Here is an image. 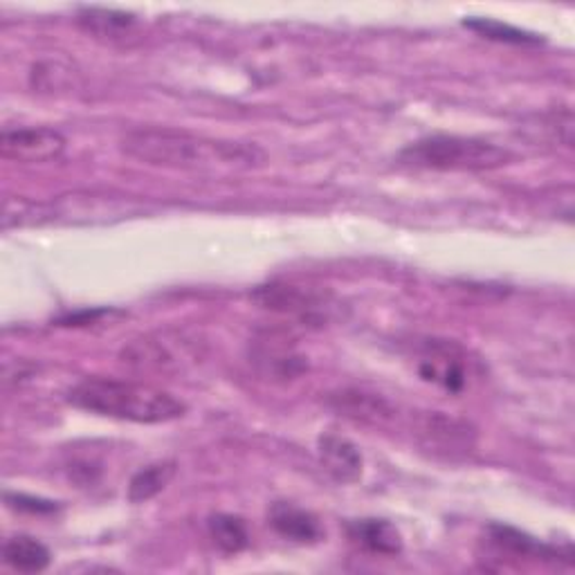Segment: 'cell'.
I'll use <instances>...</instances> for the list:
<instances>
[{
    "label": "cell",
    "instance_id": "6da1fadb",
    "mask_svg": "<svg viewBox=\"0 0 575 575\" xmlns=\"http://www.w3.org/2000/svg\"><path fill=\"white\" fill-rule=\"evenodd\" d=\"M120 147L128 158L145 164L193 174L250 172L265 160V153L257 145L214 140L166 126L133 128L122 135Z\"/></svg>",
    "mask_w": 575,
    "mask_h": 575
},
{
    "label": "cell",
    "instance_id": "7a4b0ae2",
    "mask_svg": "<svg viewBox=\"0 0 575 575\" xmlns=\"http://www.w3.org/2000/svg\"><path fill=\"white\" fill-rule=\"evenodd\" d=\"M67 400L77 410L97 416L145 425L176 421L187 412V404L174 393L153 385L115 378H84L67 391Z\"/></svg>",
    "mask_w": 575,
    "mask_h": 575
},
{
    "label": "cell",
    "instance_id": "3957f363",
    "mask_svg": "<svg viewBox=\"0 0 575 575\" xmlns=\"http://www.w3.org/2000/svg\"><path fill=\"white\" fill-rule=\"evenodd\" d=\"M398 160L414 168H434V172H488L513 160V153L477 138L461 135H429L408 149Z\"/></svg>",
    "mask_w": 575,
    "mask_h": 575
},
{
    "label": "cell",
    "instance_id": "277c9868",
    "mask_svg": "<svg viewBox=\"0 0 575 575\" xmlns=\"http://www.w3.org/2000/svg\"><path fill=\"white\" fill-rule=\"evenodd\" d=\"M416 371L425 383L441 387L448 393H461L467 387L465 355L452 342H425L416 358Z\"/></svg>",
    "mask_w": 575,
    "mask_h": 575
},
{
    "label": "cell",
    "instance_id": "5b68a950",
    "mask_svg": "<svg viewBox=\"0 0 575 575\" xmlns=\"http://www.w3.org/2000/svg\"><path fill=\"white\" fill-rule=\"evenodd\" d=\"M0 151H3V158L21 164H46L63 155L65 138L48 126L5 128L3 138H0Z\"/></svg>",
    "mask_w": 575,
    "mask_h": 575
},
{
    "label": "cell",
    "instance_id": "8992f818",
    "mask_svg": "<svg viewBox=\"0 0 575 575\" xmlns=\"http://www.w3.org/2000/svg\"><path fill=\"white\" fill-rule=\"evenodd\" d=\"M317 454L324 470L337 484H355L362 477V454L345 436L322 434L317 441Z\"/></svg>",
    "mask_w": 575,
    "mask_h": 575
},
{
    "label": "cell",
    "instance_id": "52a82bcc",
    "mask_svg": "<svg viewBox=\"0 0 575 575\" xmlns=\"http://www.w3.org/2000/svg\"><path fill=\"white\" fill-rule=\"evenodd\" d=\"M270 526L275 528L277 535H282L288 542L295 545H317L324 537V528L320 520L307 511L299 509L295 503L288 501H277L270 509Z\"/></svg>",
    "mask_w": 575,
    "mask_h": 575
},
{
    "label": "cell",
    "instance_id": "ba28073f",
    "mask_svg": "<svg viewBox=\"0 0 575 575\" xmlns=\"http://www.w3.org/2000/svg\"><path fill=\"white\" fill-rule=\"evenodd\" d=\"M347 535L355 547L374 555H400L402 553V535L387 520H353L347 524Z\"/></svg>",
    "mask_w": 575,
    "mask_h": 575
},
{
    "label": "cell",
    "instance_id": "9c48e42d",
    "mask_svg": "<svg viewBox=\"0 0 575 575\" xmlns=\"http://www.w3.org/2000/svg\"><path fill=\"white\" fill-rule=\"evenodd\" d=\"M427 446L436 448V452H465L472 448V432L465 423L452 421L448 416H429L421 427Z\"/></svg>",
    "mask_w": 575,
    "mask_h": 575
},
{
    "label": "cell",
    "instance_id": "30bf717a",
    "mask_svg": "<svg viewBox=\"0 0 575 575\" xmlns=\"http://www.w3.org/2000/svg\"><path fill=\"white\" fill-rule=\"evenodd\" d=\"M3 562L21 573H41L50 566L52 553L39 539L29 535H14L5 539Z\"/></svg>",
    "mask_w": 575,
    "mask_h": 575
},
{
    "label": "cell",
    "instance_id": "8fae6325",
    "mask_svg": "<svg viewBox=\"0 0 575 575\" xmlns=\"http://www.w3.org/2000/svg\"><path fill=\"white\" fill-rule=\"evenodd\" d=\"M488 542L499 553L513 555V558H555V551L539 539L503 524H490L488 526Z\"/></svg>",
    "mask_w": 575,
    "mask_h": 575
},
{
    "label": "cell",
    "instance_id": "7c38bea8",
    "mask_svg": "<svg viewBox=\"0 0 575 575\" xmlns=\"http://www.w3.org/2000/svg\"><path fill=\"white\" fill-rule=\"evenodd\" d=\"M265 309H275V311H284V313H295V315H303V317H313L317 313V303H322L320 297H315L313 292H307L303 288L297 286H265L254 295Z\"/></svg>",
    "mask_w": 575,
    "mask_h": 575
},
{
    "label": "cell",
    "instance_id": "4fadbf2b",
    "mask_svg": "<svg viewBox=\"0 0 575 575\" xmlns=\"http://www.w3.org/2000/svg\"><path fill=\"white\" fill-rule=\"evenodd\" d=\"M79 25L97 39L122 41V39L130 37L135 25H138V21H135L133 14H126V12L84 8V10H79Z\"/></svg>",
    "mask_w": 575,
    "mask_h": 575
},
{
    "label": "cell",
    "instance_id": "5bb4252c",
    "mask_svg": "<svg viewBox=\"0 0 575 575\" xmlns=\"http://www.w3.org/2000/svg\"><path fill=\"white\" fill-rule=\"evenodd\" d=\"M178 472L176 461H158L142 470H138L128 482V501L130 503H145L158 497L168 484L174 482Z\"/></svg>",
    "mask_w": 575,
    "mask_h": 575
},
{
    "label": "cell",
    "instance_id": "9a60e30c",
    "mask_svg": "<svg viewBox=\"0 0 575 575\" xmlns=\"http://www.w3.org/2000/svg\"><path fill=\"white\" fill-rule=\"evenodd\" d=\"M212 542L227 555H236L250 547V530L246 520L229 513H216L208 520Z\"/></svg>",
    "mask_w": 575,
    "mask_h": 575
},
{
    "label": "cell",
    "instance_id": "2e32d148",
    "mask_svg": "<svg viewBox=\"0 0 575 575\" xmlns=\"http://www.w3.org/2000/svg\"><path fill=\"white\" fill-rule=\"evenodd\" d=\"M463 27L477 32V34H482L484 39H490L497 43H509V46H542L545 43L542 34L520 29V27H513L509 23H501L495 18L472 16V18L463 21Z\"/></svg>",
    "mask_w": 575,
    "mask_h": 575
},
{
    "label": "cell",
    "instance_id": "e0dca14e",
    "mask_svg": "<svg viewBox=\"0 0 575 575\" xmlns=\"http://www.w3.org/2000/svg\"><path fill=\"white\" fill-rule=\"evenodd\" d=\"M333 400H335V408L340 410L345 416H351L358 421L378 423L383 418H389L391 414L389 404L383 398L364 393V391H342Z\"/></svg>",
    "mask_w": 575,
    "mask_h": 575
},
{
    "label": "cell",
    "instance_id": "ac0fdd59",
    "mask_svg": "<svg viewBox=\"0 0 575 575\" xmlns=\"http://www.w3.org/2000/svg\"><path fill=\"white\" fill-rule=\"evenodd\" d=\"M5 503L10 505L12 511L18 513H29V515H52L59 511V505L50 499H41V497H29V495H14L8 492L5 495Z\"/></svg>",
    "mask_w": 575,
    "mask_h": 575
}]
</instances>
